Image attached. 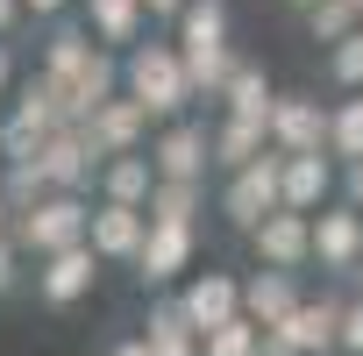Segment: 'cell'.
Masks as SVG:
<instances>
[{
	"mask_svg": "<svg viewBox=\"0 0 363 356\" xmlns=\"http://www.w3.org/2000/svg\"><path fill=\"white\" fill-rule=\"evenodd\" d=\"M193 257H200V228L150 221V228H143V243H135V257H128V271H135L143 285H178V278L193 271Z\"/></svg>",
	"mask_w": 363,
	"mask_h": 356,
	"instance_id": "6",
	"label": "cell"
},
{
	"mask_svg": "<svg viewBox=\"0 0 363 356\" xmlns=\"http://www.w3.org/2000/svg\"><path fill=\"white\" fill-rule=\"evenodd\" d=\"M335 200H342V207H356V214H363V157H356V164H342V171H335Z\"/></svg>",
	"mask_w": 363,
	"mask_h": 356,
	"instance_id": "32",
	"label": "cell"
},
{
	"mask_svg": "<svg viewBox=\"0 0 363 356\" xmlns=\"http://www.w3.org/2000/svg\"><path fill=\"white\" fill-rule=\"evenodd\" d=\"M107 356H150V349H143V335H128V342H114Z\"/></svg>",
	"mask_w": 363,
	"mask_h": 356,
	"instance_id": "39",
	"label": "cell"
},
{
	"mask_svg": "<svg viewBox=\"0 0 363 356\" xmlns=\"http://www.w3.org/2000/svg\"><path fill=\"white\" fill-rule=\"evenodd\" d=\"M171 43L193 50V43H228V0H186L171 22Z\"/></svg>",
	"mask_w": 363,
	"mask_h": 356,
	"instance_id": "23",
	"label": "cell"
},
{
	"mask_svg": "<svg viewBox=\"0 0 363 356\" xmlns=\"http://www.w3.org/2000/svg\"><path fill=\"white\" fill-rule=\"evenodd\" d=\"M285 8H299V15H306V8H313V0H285Z\"/></svg>",
	"mask_w": 363,
	"mask_h": 356,
	"instance_id": "41",
	"label": "cell"
},
{
	"mask_svg": "<svg viewBox=\"0 0 363 356\" xmlns=\"http://www.w3.org/2000/svg\"><path fill=\"white\" fill-rule=\"evenodd\" d=\"M143 157H150V171L157 178H207L214 164H207V128L200 121H157L150 128V143H143Z\"/></svg>",
	"mask_w": 363,
	"mask_h": 356,
	"instance_id": "8",
	"label": "cell"
},
{
	"mask_svg": "<svg viewBox=\"0 0 363 356\" xmlns=\"http://www.w3.org/2000/svg\"><path fill=\"white\" fill-rule=\"evenodd\" d=\"M349 285H356V292H363V264H356V271H349Z\"/></svg>",
	"mask_w": 363,
	"mask_h": 356,
	"instance_id": "40",
	"label": "cell"
},
{
	"mask_svg": "<svg viewBox=\"0 0 363 356\" xmlns=\"http://www.w3.org/2000/svg\"><path fill=\"white\" fill-rule=\"evenodd\" d=\"M349 8H356V15H363V0H349Z\"/></svg>",
	"mask_w": 363,
	"mask_h": 356,
	"instance_id": "42",
	"label": "cell"
},
{
	"mask_svg": "<svg viewBox=\"0 0 363 356\" xmlns=\"http://www.w3.org/2000/svg\"><path fill=\"white\" fill-rule=\"evenodd\" d=\"M50 186H43V178H36V164H0V200H8L15 214L29 207V200H43Z\"/></svg>",
	"mask_w": 363,
	"mask_h": 356,
	"instance_id": "30",
	"label": "cell"
},
{
	"mask_svg": "<svg viewBox=\"0 0 363 356\" xmlns=\"http://www.w3.org/2000/svg\"><path fill=\"white\" fill-rule=\"evenodd\" d=\"M264 143H271L278 157H313V150L328 143V107H320L313 93H271V107H264Z\"/></svg>",
	"mask_w": 363,
	"mask_h": 356,
	"instance_id": "5",
	"label": "cell"
},
{
	"mask_svg": "<svg viewBox=\"0 0 363 356\" xmlns=\"http://www.w3.org/2000/svg\"><path fill=\"white\" fill-rule=\"evenodd\" d=\"M15 93V43H0V100Z\"/></svg>",
	"mask_w": 363,
	"mask_h": 356,
	"instance_id": "37",
	"label": "cell"
},
{
	"mask_svg": "<svg viewBox=\"0 0 363 356\" xmlns=\"http://www.w3.org/2000/svg\"><path fill=\"white\" fill-rule=\"evenodd\" d=\"M178 8L186 0H143V22H178Z\"/></svg>",
	"mask_w": 363,
	"mask_h": 356,
	"instance_id": "36",
	"label": "cell"
},
{
	"mask_svg": "<svg viewBox=\"0 0 363 356\" xmlns=\"http://www.w3.org/2000/svg\"><path fill=\"white\" fill-rule=\"evenodd\" d=\"M356 29V8H349V0H313V8H306V36L313 43H342Z\"/></svg>",
	"mask_w": 363,
	"mask_h": 356,
	"instance_id": "28",
	"label": "cell"
},
{
	"mask_svg": "<svg viewBox=\"0 0 363 356\" xmlns=\"http://www.w3.org/2000/svg\"><path fill=\"white\" fill-rule=\"evenodd\" d=\"M292 306H299V271H250L242 278V321L278 328Z\"/></svg>",
	"mask_w": 363,
	"mask_h": 356,
	"instance_id": "17",
	"label": "cell"
},
{
	"mask_svg": "<svg viewBox=\"0 0 363 356\" xmlns=\"http://www.w3.org/2000/svg\"><path fill=\"white\" fill-rule=\"evenodd\" d=\"M100 257L86 250V243H72V250H50V257H36V299L43 306H79L93 285H100Z\"/></svg>",
	"mask_w": 363,
	"mask_h": 356,
	"instance_id": "11",
	"label": "cell"
},
{
	"mask_svg": "<svg viewBox=\"0 0 363 356\" xmlns=\"http://www.w3.org/2000/svg\"><path fill=\"white\" fill-rule=\"evenodd\" d=\"M178 65H186L193 100H214L221 79H228V65H235V43H193V50H178Z\"/></svg>",
	"mask_w": 363,
	"mask_h": 356,
	"instance_id": "25",
	"label": "cell"
},
{
	"mask_svg": "<svg viewBox=\"0 0 363 356\" xmlns=\"http://www.w3.org/2000/svg\"><path fill=\"white\" fill-rule=\"evenodd\" d=\"M257 335H264V328L235 313V321H221V328H207L193 356H257Z\"/></svg>",
	"mask_w": 363,
	"mask_h": 356,
	"instance_id": "27",
	"label": "cell"
},
{
	"mask_svg": "<svg viewBox=\"0 0 363 356\" xmlns=\"http://www.w3.org/2000/svg\"><path fill=\"white\" fill-rule=\"evenodd\" d=\"M79 29L100 43V50H128L135 36H150V22H143V0H79Z\"/></svg>",
	"mask_w": 363,
	"mask_h": 356,
	"instance_id": "16",
	"label": "cell"
},
{
	"mask_svg": "<svg viewBox=\"0 0 363 356\" xmlns=\"http://www.w3.org/2000/svg\"><path fill=\"white\" fill-rule=\"evenodd\" d=\"M15 285H22V250H15V235H0V299Z\"/></svg>",
	"mask_w": 363,
	"mask_h": 356,
	"instance_id": "33",
	"label": "cell"
},
{
	"mask_svg": "<svg viewBox=\"0 0 363 356\" xmlns=\"http://www.w3.org/2000/svg\"><path fill=\"white\" fill-rule=\"evenodd\" d=\"M242 235H250L257 271H306V214L278 207V214H264V221L242 228Z\"/></svg>",
	"mask_w": 363,
	"mask_h": 356,
	"instance_id": "13",
	"label": "cell"
},
{
	"mask_svg": "<svg viewBox=\"0 0 363 356\" xmlns=\"http://www.w3.org/2000/svg\"><path fill=\"white\" fill-rule=\"evenodd\" d=\"M335 200V157L313 150V157H278V207L292 214H313Z\"/></svg>",
	"mask_w": 363,
	"mask_h": 356,
	"instance_id": "14",
	"label": "cell"
},
{
	"mask_svg": "<svg viewBox=\"0 0 363 356\" xmlns=\"http://www.w3.org/2000/svg\"><path fill=\"white\" fill-rule=\"evenodd\" d=\"M143 349H150V356H193V349H200V335L186 328V313H178V306L164 299V306H150V328H143Z\"/></svg>",
	"mask_w": 363,
	"mask_h": 356,
	"instance_id": "26",
	"label": "cell"
},
{
	"mask_svg": "<svg viewBox=\"0 0 363 356\" xmlns=\"http://www.w3.org/2000/svg\"><path fill=\"white\" fill-rule=\"evenodd\" d=\"M121 93L150 114V128L157 121H178L193 107V86H186V65H178V43L171 36H135L128 50H121Z\"/></svg>",
	"mask_w": 363,
	"mask_h": 356,
	"instance_id": "1",
	"label": "cell"
},
{
	"mask_svg": "<svg viewBox=\"0 0 363 356\" xmlns=\"http://www.w3.org/2000/svg\"><path fill=\"white\" fill-rule=\"evenodd\" d=\"M178 313H186V328L193 335H207V328H221V321H235L242 313V278L235 271H186L178 278V299H171Z\"/></svg>",
	"mask_w": 363,
	"mask_h": 356,
	"instance_id": "7",
	"label": "cell"
},
{
	"mask_svg": "<svg viewBox=\"0 0 363 356\" xmlns=\"http://www.w3.org/2000/svg\"><path fill=\"white\" fill-rule=\"evenodd\" d=\"M271 93H278V86H271V72H264V65H250V57H235L214 100H221V114H242V121H264Z\"/></svg>",
	"mask_w": 363,
	"mask_h": 356,
	"instance_id": "21",
	"label": "cell"
},
{
	"mask_svg": "<svg viewBox=\"0 0 363 356\" xmlns=\"http://www.w3.org/2000/svg\"><path fill=\"white\" fill-rule=\"evenodd\" d=\"M86 193H43V200H29L22 214H15V250L22 257H50V250H72V243H86Z\"/></svg>",
	"mask_w": 363,
	"mask_h": 356,
	"instance_id": "2",
	"label": "cell"
},
{
	"mask_svg": "<svg viewBox=\"0 0 363 356\" xmlns=\"http://www.w3.org/2000/svg\"><path fill=\"white\" fill-rule=\"evenodd\" d=\"M93 50H100V43H93L79 22H50V36H43V79H57V86L79 79V72L93 65Z\"/></svg>",
	"mask_w": 363,
	"mask_h": 356,
	"instance_id": "22",
	"label": "cell"
},
{
	"mask_svg": "<svg viewBox=\"0 0 363 356\" xmlns=\"http://www.w3.org/2000/svg\"><path fill=\"white\" fill-rule=\"evenodd\" d=\"M93 178H100V200H121V207H143V200H150V186H157V171H150V157H143V150L100 157V164H93Z\"/></svg>",
	"mask_w": 363,
	"mask_h": 356,
	"instance_id": "19",
	"label": "cell"
},
{
	"mask_svg": "<svg viewBox=\"0 0 363 356\" xmlns=\"http://www.w3.org/2000/svg\"><path fill=\"white\" fill-rule=\"evenodd\" d=\"M257 356H292V349H285V342H278V335L264 328V335H257Z\"/></svg>",
	"mask_w": 363,
	"mask_h": 356,
	"instance_id": "38",
	"label": "cell"
},
{
	"mask_svg": "<svg viewBox=\"0 0 363 356\" xmlns=\"http://www.w3.org/2000/svg\"><path fill=\"white\" fill-rule=\"evenodd\" d=\"M29 164H36V178H43L50 193H86V186H93V164H100V157L86 150L79 121H65V128H50V135L36 143V157H29Z\"/></svg>",
	"mask_w": 363,
	"mask_h": 356,
	"instance_id": "9",
	"label": "cell"
},
{
	"mask_svg": "<svg viewBox=\"0 0 363 356\" xmlns=\"http://www.w3.org/2000/svg\"><path fill=\"white\" fill-rule=\"evenodd\" d=\"M22 22H29V15H22V0H0V43H8Z\"/></svg>",
	"mask_w": 363,
	"mask_h": 356,
	"instance_id": "35",
	"label": "cell"
},
{
	"mask_svg": "<svg viewBox=\"0 0 363 356\" xmlns=\"http://www.w3.org/2000/svg\"><path fill=\"white\" fill-rule=\"evenodd\" d=\"M335 356H363V292L335 306Z\"/></svg>",
	"mask_w": 363,
	"mask_h": 356,
	"instance_id": "31",
	"label": "cell"
},
{
	"mask_svg": "<svg viewBox=\"0 0 363 356\" xmlns=\"http://www.w3.org/2000/svg\"><path fill=\"white\" fill-rule=\"evenodd\" d=\"M356 36H363V15H356Z\"/></svg>",
	"mask_w": 363,
	"mask_h": 356,
	"instance_id": "43",
	"label": "cell"
},
{
	"mask_svg": "<svg viewBox=\"0 0 363 356\" xmlns=\"http://www.w3.org/2000/svg\"><path fill=\"white\" fill-rule=\"evenodd\" d=\"M328 79H335L342 93H356V86H363V36H356V29H349L342 43H328Z\"/></svg>",
	"mask_w": 363,
	"mask_h": 356,
	"instance_id": "29",
	"label": "cell"
},
{
	"mask_svg": "<svg viewBox=\"0 0 363 356\" xmlns=\"http://www.w3.org/2000/svg\"><path fill=\"white\" fill-rule=\"evenodd\" d=\"M271 143H264V121H242V114H221L214 128H207V164L214 171H242L250 157H264Z\"/></svg>",
	"mask_w": 363,
	"mask_h": 356,
	"instance_id": "18",
	"label": "cell"
},
{
	"mask_svg": "<svg viewBox=\"0 0 363 356\" xmlns=\"http://www.w3.org/2000/svg\"><path fill=\"white\" fill-rule=\"evenodd\" d=\"M320 150L335 157V171L363 157V93H342V100L328 107V143H320Z\"/></svg>",
	"mask_w": 363,
	"mask_h": 356,
	"instance_id": "24",
	"label": "cell"
},
{
	"mask_svg": "<svg viewBox=\"0 0 363 356\" xmlns=\"http://www.w3.org/2000/svg\"><path fill=\"white\" fill-rule=\"evenodd\" d=\"M72 8H79V0H22V15H29V22H65Z\"/></svg>",
	"mask_w": 363,
	"mask_h": 356,
	"instance_id": "34",
	"label": "cell"
},
{
	"mask_svg": "<svg viewBox=\"0 0 363 356\" xmlns=\"http://www.w3.org/2000/svg\"><path fill=\"white\" fill-rule=\"evenodd\" d=\"M79 135H86L93 157H121V150H143V143H150V114H143L128 93H107V100L79 121Z\"/></svg>",
	"mask_w": 363,
	"mask_h": 356,
	"instance_id": "10",
	"label": "cell"
},
{
	"mask_svg": "<svg viewBox=\"0 0 363 356\" xmlns=\"http://www.w3.org/2000/svg\"><path fill=\"white\" fill-rule=\"evenodd\" d=\"M221 221L228 228H257L264 214H278V150L250 157L242 171H221Z\"/></svg>",
	"mask_w": 363,
	"mask_h": 356,
	"instance_id": "4",
	"label": "cell"
},
{
	"mask_svg": "<svg viewBox=\"0 0 363 356\" xmlns=\"http://www.w3.org/2000/svg\"><path fill=\"white\" fill-rule=\"evenodd\" d=\"M335 306H342V299H306V292H299V306H292L271 335H278L292 356H335Z\"/></svg>",
	"mask_w": 363,
	"mask_h": 356,
	"instance_id": "15",
	"label": "cell"
},
{
	"mask_svg": "<svg viewBox=\"0 0 363 356\" xmlns=\"http://www.w3.org/2000/svg\"><path fill=\"white\" fill-rule=\"evenodd\" d=\"M150 221H178V228H200L207 214V178H157L150 200H143Z\"/></svg>",
	"mask_w": 363,
	"mask_h": 356,
	"instance_id": "20",
	"label": "cell"
},
{
	"mask_svg": "<svg viewBox=\"0 0 363 356\" xmlns=\"http://www.w3.org/2000/svg\"><path fill=\"white\" fill-rule=\"evenodd\" d=\"M356 264H363V214L342 207V200L313 207V214H306V271H320V278H349Z\"/></svg>",
	"mask_w": 363,
	"mask_h": 356,
	"instance_id": "3",
	"label": "cell"
},
{
	"mask_svg": "<svg viewBox=\"0 0 363 356\" xmlns=\"http://www.w3.org/2000/svg\"><path fill=\"white\" fill-rule=\"evenodd\" d=\"M143 228H150L143 207H121V200H93V207H86V250H93L100 264H128L135 243H143Z\"/></svg>",
	"mask_w": 363,
	"mask_h": 356,
	"instance_id": "12",
	"label": "cell"
}]
</instances>
